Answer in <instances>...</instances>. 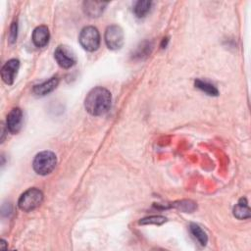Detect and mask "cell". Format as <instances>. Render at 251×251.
<instances>
[{"mask_svg": "<svg viewBox=\"0 0 251 251\" xmlns=\"http://www.w3.org/2000/svg\"><path fill=\"white\" fill-rule=\"evenodd\" d=\"M56 164H57V158L53 152L42 151L34 157L32 162V167L36 174L41 176H46L55 169Z\"/></svg>", "mask_w": 251, "mask_h": 251, "instance_id": "7a4b0ae2", "label": "cell"}, {"mask_svg": "<svg viewBox=\"0 0 251 251\" xmlns=\"http://www.w3.org/2000/svg\"><path fill=\"white\" fill-rule=\"evenodd\" d=\"M108 3L97 2V1H85L83 3L84 13L90 18L99 17L105 10Z\"/></svg>", "mask_w": 251, "mask_h": 251, "instance_id": "30bf717a", "label": "cell"}, {"mask_svg": "<svg viewBox=\"0 0 251 251\" xmlns=\"http://www.w3.org/2000/svg\"><path fill=\"white\" fill-rule=\"evenodd\" d=\"M233 215L239 220L248 219L250 217V209L246 198H240L237 204L233 207Z\"/></svg>", "mask_w": 251, "mask_h": 251, "instance_id": "7c38bea8", "label": "cell"}, {"mask_svg": "<svg viewBox=\"0 0 251 251\" xmlns=\"http://www.w3.org/2000/svg\"><path fill=\"white\" fill-rule=\"evenodd\" d=\"M104 39L109 49H112V50L120 49L123 46L125 41L124 31L122 27L117 25H109L106 28Z\"/></svg>", "mask_w": 251, "mask_h": 251, "instance_id": "5b68a950", "label": "cell"}, {"mask_svg": "<svg viewBox=\"0 0 251 251\" xmlns=\"http://www.w3.org/2000/svg\"><path fill=\"white\" fill-rule=\"evenodd\" d=\"M167 222V219L163 216H150L139 221L140 225H162Z\"/></svg>", "mask_w": 251, "mask_h": 251, "instance_id": "e0dca14e", "label": "cell"}, {"mask_svg": "<svg viewBox=\"0 0 251 251\" xmlns=\"http://www.w3.org/2000/svg\"><path fill=\"white\" fill-rule=\"evenodd\" d=\"M43 200V193L38 188L32 187L25 190L19 198L18 206L25 212H29L37 208Z\"/></svg>", "mask_w": 251, "mask_h": 251, "instance_id": "3957f363", "label": "cell"}, {"mask_svg": "<svg viewBox=\"0 0 251 251\" xmlns=\"http://www.w3.org/2000/svg\"><path fill=\"white\" fill-rule=\"evenodd\" d=\"M189 230L191 232V234L193 235V237L202 245L205 246L207 244L208 241V237L206 232L196 224H191L189 226Z\"/></svg>", "mask_w": 251, "mask_h": 251, "instance_id": "4fadbf2b", "label": "cell"}, {"mask_svg": "<svg viewBox=\"0 0 251 251\" xmlns=\"http://www.w3.org/2000/svg\"><path fill=\"white\" fill-rule=\"evenodd\" d=\"M20 68V62L17 59H11L5 63L1 69V77L6 84H13L18 71Z\"/></svg>", "mask_w": 251, "mask_h": 251, "instance_id": "ba28073f", "label": "cell"}, {"mask_svg": "<svg viewBox=\"0 0 251 251\" xmlns=\"http://www.w3.org/2000/svg\"><path fill=\"white\" fill-rule=\"evenodd\" d=\"M54 58L58 65L64 69H70L76 62L75 53L66 45H60L56 48L54 52Z\"/></svg>", "mask_w": 251, "mask_h": 251, "instance_id": "8992f818", "label": "cell"}, {"mask_svg": "<svg viewBox=\"0 0 251 251\" xmlns=\"http://www.w3.org/2000/svg\"><path fill=\"white\" fill-rule=\"evenodd\" d=\"M49 30L45 25H39L34 28L31 39L36 47H44L49 41Z\"/></svg>", "mask_w": 251, "mask_h": 251, "instance_id": "9c48e42d", "label": "cell"}, {"mask_svg": "<svg viewBox=\"0 0 251 251\" xmlns=\"http://www.w3.org/2000/svg\"><path fill=\"white\" fill-rule=\"evenodd\" d=\"M78 41L86 51L93 52L97 50L100 45V34L98 29L91 25L83 27L79 33Z\"/></svg>", "mask_w": 251, "mask_h": 251, "instance_id": "277c9868", "label": "cell"}, {"mask_svg": "<svg viewBox=\"0 0 251 251\" xmlns=\"http://www.w3.org/2000/svg\"><path fill=\"white\" fill-rule=\"evenodd\" d=\"M16 38H17V23H13L9 32V40L11 43H14L16 41Z\"/></svg>", "mask_w": 251, "mask_h": 251, "instance_id": "ac0fdd59", "label": "cell"}, {"mask_svg": "<svg viewBox=\"0 0 251 251\" xmlns=\"http://www.w3.org/2000/svg\"><path fill=\"white\" fill-rule=\"evenodd\" d=\"M173 206L180 211H183V212H192L196 208V205L192 201H189V200H182V201L175 202L173 204Z\"/></svg>", "mask_w": 251, "mask_h": 251, "instance_id": "2e32d148", "label": "cell"}, {"mask_svg": "<svg viewBox=\"0 0 251 251\" xmlns=\"http://www.w3.org/2000/svg\"><path fill=\"white\" fill-rule=\"evenodd\" d=\"M58 83H59V79L57 77H51L50 79L35 85L33 87V92L38 96H44L52 92L58 86Z\"/></svg>", "mask_w": 251, "mask_h": 251, "instance_id": "8fae6325", "label": "cell"}, {"mask_svg": "<svg viewBox=\"0 0 251 251\" xmlns=\"http://www.w3.org/2000/svg\"><path fill=\"white\" fill-rule=\"evenodd\" d=\"M24 121V115L23 111L20 108H14L12 109L6 119V126L7 130H9L11 133H18L23 125Z\"/></svg>", "mask_w": 251, "mask_h": 251, "instance_id": "52a82bcc", "label": "cell"}, {"mask_svg": "<svg viewBox=\"0 0 251 251\" xmlns=\"http://www.w3.org/2000/svg\"><path fill=\"white\" fill-rule=\"evenodd\" d=\"M194 83H195V86L197 88H199L200 90H202L203 92L207 93L210 96H217L219 94L218 89L208 81L201 80V79H196Z\"/></svg>", "mask_w": 251, "mask_h": 251, "instance_id": "9a60e30c", "label": "cell"}, {"mask_svg": "<svg viewBox=\"0 0 251 251\" xmlns=\"http://www.w3.org/2000/svg\"><path fill=\"white\" fill-rule=\"evenodd\" d=\"M112 96L109 90L97 86L92 88L84 99V108L92 116H102L111 107Z\"/></svg>", "mask_w": 251, "mask_h": 251, "instance_id": "6da1fadb", "label": "cell"}, {"mask_svg": "<svg viewBox=\"0 0 251 251\" xmlns=\"http://www.w3.org/2000/svg\"><path fill=\"white\" fill-rule=\"evenodd\" d=\"M152 2L151 1H137L133 6V13L137 18L145 17L150 11Z\"/></svg>", "mask_w": 251, "mask_h": 251, "instance_id": "5bb4252c", "label": "cell"}]
</instances>
